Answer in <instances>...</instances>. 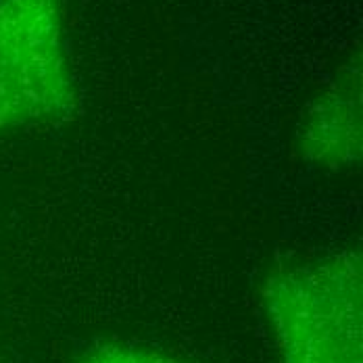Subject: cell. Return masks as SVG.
I'll return each mask as SVG.
<instances>
[{
  "mask_svg": "<svg viewBox=\"0 0 363 363\" xmlns=\"http://www.w3.org/2000/svg\"><path fill=\"white\" fill-rule=\"evenodd\" d=\"M362 265V253L347 249L265 278L278 363H363Z\"/></svg>",
  "mask_w": 363,
  "mask_h": 363,
  "instance_id": "obj_1",
  "label": "cell"
},
{
  "mask_svg": "<svg viewBox=\"0 0 363 363\" xmlns=\"http://www.w3.org/2000/svg\"><path fill=\"white\" fill-rule=\"evenodd\" d=\"M77 101L61 0H0V134L69 121Z\"/></svg>",
  "mask_w": 363,
  "mask_h": 363,
  "instance_id": "obj_2",
  "label": "cell"
},
{
  "mask_svg": "<svg viewBox=\"0 0 363 363\" xmlns=\"http://www.w3.org/2000/svg\"><path fill=\"white\" fill-rule=\"evenodd\" d=\"M296 152L307 165L349 172L362 161V61L342 63L311 101L296 130Z\"/></svg>",
  "mask_w": 363,
  "mask_h": 363,
  "instance_id": "obj_3",
  "label": "cell"
},
{
  "mask_svg": "<svg viewBox=\"0 0 363 363\" xmlns=\"http://www.w3.org/2000/svg\"><path fill=\"white\" fill-rule=\"evenodd\" d=\"M73 363H188L161 349L128 342V340H99L86 347Z\"/></svg>",
  "mask_w": 363,
  "mask_h": 363,
  "instance_id": "obj_4",
  "label": "cell"
}]
</instances>
